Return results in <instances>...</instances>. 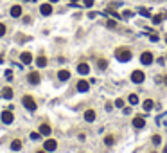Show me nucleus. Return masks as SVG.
Listing matches in <instances>:
<instances>
[{
    "instance_id": "obj_38",
    "label": "nucleus",
    "mask_w": 167,
    "mask_h": 153,
    "mask_svg": "<svg viewBox=\"0 0 167 153\" xmlns=\"http://www.w3.org/2000/svg\"><path fill=\"white\" fill-rule=\"evenodd\" d=\"M49 2H52V4H54V2H59V0H49Z\"/></svg>"
},
{
    "instance_id": "obj_9",
    "label": "nucleus",
    "mask_w": 167,
    "mask_h": 153,
    "mask_svg": "<svg viewBox=\"0 0 167 153\" xmlns=\"http://www.w3.org/2000/svg\"><path fill=\"white\" fill-rule=\"evenodd\" d=\"M9 15L13 18H20V16H22V5H13L11 11H9Z\"/></svg>"
},
{
    "instance_id": "obj_35",
    "label": "nucleus",
    "mask_w": 167,
    "mask_h": 153,
    "mask_svg": "<svg viewBox=\"0 0 167 153\" xmlns=\"http://www.w3.org/2000/svg\"><path fill=\"white\" fill-rule=\"evenodd\" d=\"M4 59H5V58H4L2 54H0V63H4Z\"/></svg>"
},
{
    "instance_id": "obj_8",
    "label": "nucleus",
    "mask_w": 167,
    "mask_h": 153,
    "mask_svg": "<svg viewBox=\"0 0 167 153\" xmlns=\"http://www.w3.org/2000/svg\"><path fill=\"white\" fill-rule=\"evenodd\" d=\"M40 13H42L43 16L52 15V5L50 4H42V5H40Z\"/></svg>"
},
{
    "instance_id": "obj_37",
    "label": "nucleus",
    "mask_w": 167,
    "mask_h": 153,
    "mask_svg": "<svg viewBox=\"0 0 167 153\" xmlns=\"http://www.w3.org/2000/svg\"><path fill=\"white\" fill-rule=\"evenodd\" d=\"M70 4H77V0H70Z\"/></svg>"
},
{
    "instance_id": "obj_22",
    "label": "nucleus",
    "mask_w": 167,
    "mask_h": 153,
    "mask_svg": "<svg viewBox=\"0 0 167 153\" xmlns=\"http://www.w3.org/2000/svg\"><path fill=\"white\" fill-rule=\"evenodd\" d=\"M128 101H129V104H138V96L137 94H129V97H128Z\"/></svg>"
},
{
    "instance_id": "obj_23",
    "label": "nucleus",
    "mask_w": 167,
    "mask_h": 153,
    "mask_svg": "<svg viewBox=\"0 0 167 153\" xmlns=\"http://www.w3.org/2000/svg\"><path fill=\"white\" fill-rule=\"evenodd\" d=\"M113 142H115V137H113V135H106L104 137V144L106 146H111Z\"/></svg>"
},
{
    "instance_id": "obj_15",
    "label": "nucleus",
    "mask_w": 167,
    "mask_h": 153,
    "mask_svg": "<svg viewBox=\"0 0 167 153\" xmlns=\"http://www.w3.org/2000/svg\"><path fill=\"white\" fill-rule=\"evenodd\" d=\"M85 121L86 123H93V121H95V112H93V110H86L85 112Z\"/></svg>"
},
{
    "instance_id": "obj_18",
    "label": "nucleus",
    "mask_w": 167,
    "mask_h": 153,
    "mask_svg": "<svg viewBox=\"0 0 167 153\" xmlns=\"http://www.w3.org/2000/svg\"><path fill=\"white\" fill-rule=\"evenodd\" d=\"M11 150H13V151H20V150H22V141L15 139V141L11 142Z\"/></svg>"
},
{
    "instance_id": "obj_7",
    "label": "nucleus",
    "mask_w": 167,
    "mask_h": 153,
    "mask_svg": "<svg viewBox=\"0 0 167 153\" xmlns=\"http://www.w3.org/2000/svg\"><path fill=\"white\" fill-rule=\"evenodd\" d=\"M20 61H22V65H31L32 63V54L31 52H22V54H20Z\"/></svg>"
},
{
    "instance_id": "obj_19",
    "label": "nucleus",
    "mask_w": 167,
    "mask_h": 153,
    "mask_svg": "<svg viewBox=\"0 0 167 153\" xmlns=\"http://www.w3.org/2000/svg\"><path fill=\"white\" fill-rule=\"evenodd\" d=\"M36 65H38L40 69H43V67H47V58H45V56H40V58L36 59Z\"/></svg>"
},
{
    "instance_id": "obj_39",
    "label": "nucleus",
    "mask_w": 167,
    "mask_h": 153,
    "mask_svg": "<svg viewBox=\"0 0 167 153\" xmlns=\"http://www.w3.org/2000/svg\"><path fill=\"white\" fill-rule=\"evenodd\" d=\"M164 153H167V146H165V148H164Z\"/></svg>"
},
{
    "instance_id": "obj_31",
    "label": "nucleus",
    "mask_w": 167,
    "mask_h": 153,
    "mask_svg": "<svg viewBox=\"0 0 167 153\" xmlns=\"http://www.w3.org/2000/svg\"><path fill=\"white\" fill-rule=\"evenodd\" d=\"M83 4L86 5V7H92V5H93V0H83Z\"/></svg>"
},
{
    "instance_id": "obj_26",
    "label": "nucleus",
    "mask_w": 167,
    "mask_h": 153,
    "mask_svg": "<svg viewBox=\"0 0 167 153\" xmlns=\"http://www.w3.org/2000/svg\"><path fill=\"white\" fill-rule=\"evenodd\" d=\"M106 25H108L110 29H115V27H117V22H115V20H108V22H106Z\"/></svg>"
},
{
    "instance_id": "obj_24",
    "label": "nucleus",
    "mask_w": 167,
    "mask_h": 153,
    "mask_svg": "<svg viewBox=\"0 0 167 153\" xmlns=\"http://www.w3.org/2000/svg\"><path fill=\"white\" fill-rule=\"evenodd\" d=\"M162 20H164V15H155V16H153V24L160 25V24H162Z\"/></svg>"
},
{
    "instance_id": "obj_29",
    "label": "nucleus",
    "mask_w": 167,
    "mask_h": 153,
    "mask_svg": "<svg viewBox=\"0 0 167 153\" xmlns=\"http://www.w3.org/2000/svg\"><path fill=\"white\" fill-rule=\"evenodd\" d=\"M115 106H117V108H122V106H124V101H122L121 97H119L117 101H115Z\"/></svg>"
},
{
    "instance_id": "obj_16",
    "label": "nucleus",
    "mask_w": 167,
    "mask_h": 153,
    "mask_svg": "<svg viewBox=\"0 0 167 153\" xmlns=\"http://www.w3.org/2000/svg\"><path fill=\"white\" fill-rule=\"evenodd\" d=\"M50 126L49 124H40V133H42V135H50Z\"/></svg>"
},
{
    "instance_id": "obj_21",
    "label": "nucleus",
    "mask_w": 167,
    "mask_h": 153,
    "mask_svg": "<svg viewBox=\"0 0 167 153\" xmlns=\"http://www.w3.org/2000/svg\"><path fill=\"white\" fill-rule=\"evenodd\" d=\"M137 11H138L142 16H146V18H151V11H149V9H146V7H138Z\"/></svg>"
},
{
    "instance_id": "obj_27",
    "label": "nucleus",
    "mask_w": 167,
    "mask_h": 153,
    "mask_svg": "<svg viewBox=\"0 0 167 153\" xmlns=\"http://www.w3.org/2000/svg\"><path fill=\"white\" fill-rule=\"evenodd\" d=\"M31 139H32V141H40V139H42V133H36V131H32V133H31Z\"/></svg>"
},
{
    "instance_id": "obj_14",
    "label": "nucleus",
    "mask_w": 167,
    "mask_h": 153,
    "mask_svg": "<svg viewBox=\"0 0 167 153\" xmlns=\"http://www.w3.org/2000/svg\"><path fill=\"white\" fill-rule=\"evenodd\" d=\"M144 124H146V121H144V117H135L133 119V126H135L137 130H140V128H144Z\"/></svg>"
},
{
    "instance_id": "obj_32",
    "label": "nucleus",
    "mask_w": 167,
    "mask_h": 153,
    "mask_svg": "<svg viewBox=\"0 0 167 153\" xmlns=\"http://www.w3.org/2000/svg\"><path fill=\"white\" fill-rule=\"evenodd\" d=\"M149 40H151V42H158V34L153 32V34H149Z\"/></svg>"
},
{
    "instance_id": "obj_13",
    "label": "nucleus",
    "mask_w": 167,
    "mask_h": 153,
    "mask_svg": "<svg viewBox=\"0 0 167 153\" xmlns=\"http://www.w3.org/2000/svg\"><path fill=\"white\" fill-rule=\"evenodd\" d=\"M27 79H29L31 85H38V83H40V72H31Z\"/></svg>"
},
{
    "instance_id": "obj_28",
    "label": "nucleus",
    "mask_w": 167,
    "mask_h": 153,
    "mask_svg": "<svg viewBox=\"0 0 167 153\" xmlns=\"http://www.w3.org/2000/svg\"><path fill=\"white\" fill-rule=\"evenodd\" d=\"M162 142V137L160 135H153V144H160Z\"/></svg>"
},
{
    "instance_id": "obj_34",
    "label": "nucleus",
    "mask_w": 167,
    "mask_h": 153,
    "mask_svg": "<svg viewBox=\"0 0 167 153\" xmlns=\"http://www.w3.org/2000/svg\"><path fill=\"white\" fill-rule=\"evenodd\" d=\"M111 108H113V104H111V103H106V110H108V112H110Z\"/></svg>"
},
{
    "instance_id": "obj_25",
    "label": "nucleus",
    "mask_w": 167,
    "mask_h": 153,
    "mask_svg": "<svg viewBox=\"0 0 167 153\" xmlns=\"http://www.w3.org/2000/svg\"><path fill=\"white\" fill-rule=\"evenodd\" d=\"M97 65H99V69H101V70H104L106 67H108V61H106V59H99Z\"/></svg>"
},
{
    "instance_id": "obj_12",
    "label": "nucleus",
    "mask_w": 167,
    "mask_h": 153,
    "mask_svg": "<svg viewBox=\"0 0 167 153\" xmlns=\"http://www.w3.org/2000/svg\"><path fill=\"white\" fill-rule=\"evenodd\" d=\"M58 79H59V81H68V79H70V72L68 70H59L58 72Z\"/></svg>"
},
{
    "instance_id": "obj_30",
    "label": "nucleus",
    "mask_w": 167,
    "mask_h": 153,
    "mask_svg": "<svg viewBox=\"0 0 167 153\" xmlns=\"http://www.w3.org/2000/svg\"><path fill=\"white\" fill-rule=\"evenodd\" d=\"M5 31H7V29H5V25H4V24H0V38L5 34Z\"/></svg>"
},
{
    "instance_id": "obj_6",
    "label": "nucleus",
    "mask_w": 167,
    "mask_h": 153,
    "mask_svg": "<svg viewBox=\"0 0 167 153\" xmlns=\"http://www.w3.org/2000/svg\"><path fill=\"white\" fill-rule=\"evenodd\" d=\"M56 148H58V142L54 141V139H47L45 144H43V150L45 151H54Z\"/></svg>"
},
{
    "instance_id": "obj_4",
    "label": "nucleus",
    "mask_w": 167,
    "mask_h": 153,
    "mask_svg": "<svg viewBox=\"0 0 167 153\" xmlns=\"http://www.w3.org/2000/svg\"><path fill=\"white\" fill-rule=\"evenodd\" d=\"M153 61H155V56H153V52H142V54H140V63L142 65H151Z\"/></svg>"
},
{
    "instance_id": "obj_17",
    "label": "nucleus",
    "mask_w": 167,
    "mask_h": 153,
    "mask_svg": "<svg viewBox=\"0 0 167 153\" xmlns=\"http://www.w3.org/2000/svg\"><path fill=\"white\" fill-rule=\"evenodd\" d=\"M2 97L4 99H11L13 97V88H11V86H5V88L2 90Z\"/></svg>"
},
{
    "instance_id": "obj_36",
    "label": "nucleus",
    "mask_w": 167,
    "mask_h": 153,
    "mask_svg": "<svg viewBox=\"0 0 167 153\" xmlns=\"http://www.w3.org/2000/svg\"><path fill=\"white\" fill-rule=\"evenodd\" d=\"M36 153H47V151H45V150H40V151H36Z\"/></svg>"
},
{
    "instance_id": "obj_11",
    "label": "nucleus",
    "mask_w": 167,
    "mask_h": 153,
    "mask_svg": "<svg viewBox=\"0 0 167 153\" xmlns=\"http://www.w3.org/2000/svg\"><path fill=\"white\" fill-rule=\"evenodd\" d=\"M90 88V83L85 81V79H81V81H77V92H88Z\"/></svg>"
},
{
    "instance_id": "obj_5",
    "label": "nucleus",
    "mask_w": 167,
    "mask_h": 153,
    "mask_svg": "<svg viewBox=\"0 0 167 153\" xmlns=\"http://www.w3.org/2000/svg\"><path fill=\"white\" fill-rule=\"evenodd\" d=\"M144 79H146V76H144L142 70H133V72H131V81H133V83L140 85V83H144Z\"/></svg>"
},
{
    "instance_id": "obj_40",
    "label": "nucleus",
    "mask_w": 167,
    "mask_h": 153,
    "mask_svg": "<svg viewBox=\"0 0 167 153\" xmlns=\"http://www.w3.org/2000/svg\"><path fill=\"white\" fill-rule=\"evenodd\" d=\"M165 42H167V36H165Z\"/></svg>"
},
{
    "instance_id": "obj_3",
    "label": "nucleus",
    "mask_w": 167,
    "mask_h": 153,
    "mask_svg": "<svg viewBox=\"0 0 167 153\" xmlns=\"http://www.w3.org/2000/svg\"><path fill=\"white\" fill-rule=\"evenodd\" d=\"M0 119H2V123H4V124H11L13 121H15V114H13V110H11V108H7V110H4V112H2Z\"/></svg>"
},
{
    "instance_id": "obj_2",
    "label": "nucleus",
    "mask_w": 167,
    "mask_h": 153,
    "mask_svg": "<svg viewBox=\"0 0 167 153\" xmlns=\"http://www.w3.org/2000/svg\"><path fill=\"white\" fill-rule=\"evenodd\" d=\"M22 104L27 108L29 112H36V101L32 99L31 96H23V99H22Z\"/></svg>"
},
{
    "instance_id": "obj_41",
    "label": "nucleus",
    "mask_w": 167,
    "mask_h": 153,
    "mask_svg": "<svg viewBox=\"0 0 167 153\" xmlns=\"http://www.w3.org/2000/svg\"><path fill=\"white\" fill-rule=\"evenodd\" d=\"M165 83H167V78H165Z\"/></svg>"
},
{
    "instance_id": "obj_10",
    "label": "nucleus",
    "mask_w": 167,
    "mask_h": 153,
    "mask_svg": "<svg viewBox=\"0 0 167 153\" xmlns=\"http://www.w3.org/2000/svg\"><path fill=\"white\" fill-rule=\"evenodd\" d=\"M77 72H79L81 76H86V74L90 72V65H88V63H79V65H77Z\"/></svg>"
},
{
    "instance_id": "obj_33",
    "label": "nucleus",
    "mask_w": 167,
    "mask_h": 153,
    "mask_svg": "<svg viewBox=\"0 0 167 153\" xmlns=\"http://www.w3.org/2000/svg\"><path fill=\"white\" fill-rule=\"evenodd\" d=\"M131 16H133L131 11H124V18H131Z\"/></svg>"
},
{
    "instance_id": "obj_1",
    "label": "nucleus",
    "mask_w": 167,
    "mask_h": 153,
    "mask_svg": "<svg viewBox=\"0 0 167 153\" xmlns=\"http://www.w3.org/2000/svg\"><path fill=\"white\" fill-rule=\"evenodd\" d=\"M115 58L119 59V61L126 63V61H129V59H131V51L126 49V47H121V49L115 51Z\"/></svg>"
},
{
    "instance_id": "obj_20",
    "label": "nucleus",
    "mask_w": 167,
    "mask_h": 153,
    "mask_svg": "<svg viewBox=\"0 0 167 153\" xmlns=\"http://www.w3.org/2000/svg\"><path fill=\"white\" fill-rule=\"evenodd\" d=\"M153 106H155V103H153L151 99H146V101H144V110L151 112V110H153Z\"/></svg>"
}]
</instances>
